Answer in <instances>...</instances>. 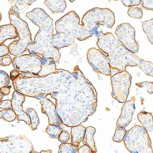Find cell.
<instances>
[{
  "instance_id": "1",
  "label": "cell",
  "mask_w": 153,
  "mask_h": 153,
  "mask_svg": "<svg viewBox=\"0 0 153 153\" xmlns=\"http://www.w3.org/2000/svg\"><path fill=\"white\" fill-rule=\"evenodd\" d=\"M97 45L105 53L111 68L126 71L127 66H138L146 74L153 77L152 63L139 57L120 44L111 33L97 34Z\"/></svg>"
},
{
  "instance_id": "2",
  "label": "cell",
  "mask_w": 153,
  "mask_h": 153,
  "mask_svg": "<svg viewBox=\"0 0 153 153\" xmlns=\"http://www.w3.org/2000/svg\"><path fill=\"white\" fill-rule=\"evenodd\" d=\"M115 18L114 13L109 8L96 7L88 10L82 20V25L92 35H97L100 25L111 28Z\"/></svg>"
},
{
  "instance_id": "3",
  "label": "cell",
  "mask_w": 153,
  "mask_h": 153,
  "mask_svg": "<svg viewBox=\"0 0 153 153\" xmlns=\"http://www.w3.org/2000/svg\"><path fill=\"white\" fill-rule=\"evenodd\" d=\"M123 141L131 153H153L150 139L143 127L136 125L133 127L126 132Z\"/></svg>"
},
{
  "instance_id": "4",
  "label": "cell",
  "mask_w": 153,
  "mask_h": 153,
  "mask_svg": "<svg viewBox=\"0 0 153 153\" xmlns=\"http://www.w3.org/2000/svg\"><path fill=\"white\" fill-rule=\"evenodd\" d=\"M80 19L75 11H71L56 22L57 32H69L83 39L92 36V34L79 24Z\"/></svg>"
},
{
  "instance_id": "5",
  "label": "cell",
  "mask_w": 153,
  "mask_h": 153,
  "mask_svg": "<svg viewBox=\"0 0 153 153\" xmlns=\"http://www.w3.org/2000/svg\"><path fill=\"white\" fill-rule=\"evenodd\" d=\"M132 78L126 71H122L111 77L112 87V96L119 103H124L127 100Z\"/></svg>"
},
{
  "instance_id": "6",
  "label": "cell",
  "mask_w": 153,
  "mask_h": 153,
  "mask_svg": "<svg viewBox=\"0 0 153 153\" xmlns=\"http://www.w3.org/2000/svg\"><path fill=\"white\" fill-rule=\"evenodd\" d=\"M27 17L35 25L40 27L37 36H40L42 33L47 34L48 37L53 32V20L42 9L36 8L27 13Z\"/></svg>"
},
{
  "instance_id": "7",
  "label": "cell",
  "mask_w": 153,
  "mask_h": 153,
  "mask_svg": "<svg viewBox=\"0 0 153 153\" xmlns=\"http://www.w3.org/2000/svg\"><path fill=\"white\" fill-rule=\"evenodd\" d=\"M115 33L123 46L134 54L137 53L139 45L135 40V30L130 24H120L117 27Z\"/></svg>"
},
{
  "instance_id": "8",
  "label": "cell",
  "mask_w": 153,
  "mask_h": 153,
  "mask_svg": "<svg viewBox=\"0 0 153 153\" xmlns=\"http://www.w3.org/2000/svg\"><path fill=\"white\" fill-rule=\"evenodd\" d=\"M88 58L94 71L110 76L111 68L106 56L100 50L95 48L90 49L88 53Z\"/></svg>"
},
{
  "instance_id": "9",
  "label": "cell",
  "mask_w": 153,
  "mask_h": 153,
  "mask_svg": "<svg viewBox=\"0 0 153 153\" xmlns=\"http://www.w3.org/2000/svg\"><path fill=\"white\" fill-rule=\"evenodd\" d=\"M33 53L16 57L12 61L15 70L19 72L34 74L37 59Z\"/></svg>"
},
{
  "instance_id": "10",
  "label": "cell",
  "mask_w": 153,
  "mask_h": 153,
  "mask_svg": "<svg viewBox=\"0 0 153 153\" xmlns=\"http://www.w3.org/2000/svg\"><path fill=\"white\" fill-rule=\"evenodd\" d=\"M25 99V96L15 91L12 94L11 100L12 109L17 116L18 121H23L30 125L31 124L30 118L23 110L22 105Z\"/></svg>"
},
{
  "instance_id": "11",
  "label": "cell",
  "mask_w": 153,
  "mask_h": 153,
  "mask_svg": "<svg viewBox=\"0 0 153 153\" xmlns=\"http://www.w3.org/2000/svg\"><path fill=\"white\" fill-rule=\"evenodd\" d=\"M135 100V97L133 96L130 100L125 102L121 110V114L117 123L118 126L124 128L131 122L136 109Z\"/></svg>"
},
{
  "instance_id": "12",
  "label": "cell",
  "mask_w": 153,
  "mask_h": 153,
  "mask_svg": "<svg viewBox=\"0 0 153 153\" xmlns=\"http://www.w3.org/2000/svg\"><path fill=\"white\" fill-rule=\"evenodd\" d=\"M42 111L48 116L50 125L59 126L62 122L58 116L56 106L52 102L46 98L40 99Z\"/></svg>"
},
{
  "instance_id": "13",
  "label": "cell",
  "mask_w": 153,
  "mask_h": 153,
  "mask_svg": "<svg viewBox=\"0 0 153 153\" xmlns=\"http://www.w3.org/2000/svg\"><path fill=\"white\" fill-rule=\"evenodd\" d=\"M18 36L15 27L12 24L3 25L0 27V45L8 39H15Z\"/></svg>"
},
{
  "instance_id": "14",
  "label": "cell",
  "mask_w": 153,
  "mask_h": 153,
  "mask_svg": "<svg viewBox=\"0 0 153 153\" xmlns=\"http://www.w3.org/2000/svg\"><path fill=\"white\" fill-rule=\"evenodd\" d=\"M86 128L83 126L79 125L72 126L71 129V144L78 147L83 139Z\"/></svg>"
},
{
  "instance_id": "15",
  "label": "cell",
  "mask_w": 153,
  "mask_h": 153,
  "mask_svg": "<svg viewBox=\"0 0 153 153\" xmlns=\"http://www.w3.org/2000/svg\"><path fill=\"white\" fill-rule=\"evenodd\" d=\"M96 132V130L94 127L91 126L87 127L82 140L84 145H87L90 147L93 153H96L97 151L93 138Z\"/></svg>"
},
{
  "instance_id": "16",
  "label": "cell",
  "mask_w": 153,
  "mask_h": 153,
  "mask_svg": "<svg viewBox=\"0 0 153 153\" xmlns=\"http://www.w3.org/2000/svg\"><path fill=\"white\" fill-rule=\"evenodd\" d=\"M137 118L147 132L153 131V118L151 113L145 111L142 112L138 114Z\"/></svg>"
},
{
  "instance_id": "17",
  "label": "cell",
  "mask_w": 153,
  "mask_h": 153,
  "mask_svg": "<svg viewBox=\"0 0 153 153\" xmlns=\"http://www.w3.org/2000/svg\"><path fill=\"white\" fill-rule=\"evenodd\" d=\"M44 4L51 11L55 13L62 12L67 7L65 0H45Z\"/></svg>"
},
{
  "instance_id": "18",
  "label": "cell",
  "mask_w": 153,
  "mask_h": 153,
  "mask_svg": "<svg viewBox=\"0 0 153 153\" xmlns=\"http://www.w3.org/2000/svg\"><path fill=\"white\" fill-rule=\"evenodd\" d=\"M153 19L146 21L143 23V30L147 34L149 42L153 44Z\"/></svg>"
},
{
  "instance_id": "19",
  "label": "cell",
  "mask_w": 153,
  "mask_h": 153,
  "mask_svg": "<svg viewBox=\"0 0 153 153\" xmlns=\"http://www.w3.org/2000/svg\"><path fill=\"white\" fill-rule=\"evenodd\" d=\"M63 131V129L59 126L48 125L46 131L51 138L58 139L59 136Z\"/></svg>"
},
{
  "instance_id": "20",
  "label": "cell",
  "mask_w": 153,
  "mask_h": 153,
  "mask_svg": "<svg viewBox=\"0 0 153 153\" xmlns=\"http://www.w3.org/2000/svg\"><path fill=\"white\" fill-rule=\"evenodd\" d=\"M26 113L30 117L31 119V129L34 131L37 129V127L40 123V121L38 118L37 113L34 109L29 108L26 111Z\"/></svg>"
},
{
  "instance_id": "21",
  "label": "cell",
  "mask_w": 153,
  "mask_h": 153,
  "mask_svg": "<svg viewBox=\"0 0 153 153\" xmlns=\"http://www.w3.org/2000/svg\"><path fill=\"white\" fill-rule=\"evenodd\" d=\"M16 117V114L12 109H4L2 111H0V119L3 118L7 122L13 121Z\"/></svg>"
},
{
  "instance_id": "22",
  "label": "cell",
  "mask_w": 153,
  "mask_h": 153,
  "mask_svg": "<svg viewBox=\"0 0 153 153\" xmlns=\"http://www.w3.org/2000/svg\"><path fill=\"white\" fill-rule=\"evenodd\" d=\"M79 147L71 143H64L59 146V153H76L78 152Z\"/></svg>"
},
{
  "instance_id": "23",
  "label": "cell",
  "mask_w": 153,
  "mask_h": 153,
  "mask_svg": "<svg viewBox=\"0 0 153 153\" xmlns=\"http://www.w3.org/2000/svg\"><path fill=\"white\" fill-rule=\"evenodd\" d=\"M126 132V131L125 129L118 126L113 138V141L117 143L121 142L123 140Z\"/></svg>"
},
{
  "instance_id": "24",
  "label": "cell",
  "mask_w": 153,
  "mask_h": 153,
  "mask_svg": "<svg viewBox=\"0 0 153 153\" xmlns=\"http://www.w3.org/2000/svg\"><path fill=\"white\" fill-rule=\"evenodd\" d=\"M127 13L131 18L138 19H141L143 16V12L142 10L137 7H131Z\"/></svg>"
},
{
  "instance_id": "25",
  "label": "cell",
  "mask_w": 153,
  "mask_h": 153,
  "mask_svg": "<svg viewBox=\"0 0 153 153\" xmlns=\"http://www.w3.org/2000/svg\"><path fill=\"white\" fill-rule=\"evenodd\" d=\"M10 83L8 74L5 71H0V88L7 86Z\"/></svg>"
},
{
  "instance_id": "26",
  "label": "cell",
  "mask_w": 153,
  "mask_h": 153,
  "mask_svg": "<svg viewBox=\"0 0 153 153\" xmlns=\"http://www.w3.org/2000/svg\"><path fill=\"white\" fill-rule=\"evenodd\" d=\"M36 1V0H7L9 3L16 6H17V5L20 6L24 5H31Z\"/></svg>"
},
{
  "instance_id": "27",
  "label": "cell",
  "mask_w": 153,
  "mask_h": 153,
  "mask_svg": "<svg viewBox=\"0 0 153 153\" xmlns=\"http://www.w3.org/2000/svg\"><path fill=\"white\" fill-rule=\"evenodd\" d=\"M136 85L139 87L143 88L146 87L148 92L150 94H153V82H145L137 83Z\"/></svg>"
},
{
  "instance_id": "28",
  "label": "cell",
  "mask_w": 153,
  "mask_h": 153,
  "mask_svg": "<svg viewBox=\"0 0 153 153\" xmlns=\"http://www.w3.org/2000/svg\"><path fill=\"white\" fill-rule=\"evenodd\" d=\"M140 4L146 10H153V0H140Z\"/></svg>"
},
{
  "instance_id": "29",
  "label": "cell",
  "mask_w": 153,
  "mask_h": 153,
  "mask_svg": "<svg viewBox=\"0 0 153 153\" xmlns=\"http://www.w3.org/2000/svg\"><path fill=\"white\" fill-rule=\"evenodd\" d=\"M12 62L11 58L9 55L0 57V65L1 66H9Z\"/></svg>"
},
{
  "instance_id": "30",
  "label": "cell",
  "mask_w": 153,
  "mask_h": 153,
  "mask_svg": "<svg viewBox=\"0 0 153 153\" xmlns=\"http://www.w3.org/2000/svg\"><path fill=\"white\" fill-rule=\"evenodd\" d=\"M124 5L128 7H132L140 4V0H121Z\"/></svg>"
},
{
  "instance_id": "31",
  "label": "cell",
  "mask_w": 153,
  "mask_h": 153,
  "mask_svg": "<svg viewBox=\"0 0 153 153\" xmlns=\"http://www.w3.org/2000/svg\"><path fill=\"white\" fill-rule=\"evenodd\" d=\"M70 137V134L68 132L63 131L59 135L58 139L62 143H64L68 141Z\"/></svg>"
},
{
  "instance_id": "32",
  "label": "cell",
  "mask_w": 153,
  "mask_h": 153,
  "mask_svg": "<svg viewBox=\"0 0 153 153\" xmlns=\"http://www.w3.org/2000/svg\"><path fill=\"white\" fill-rule=\"evenodd\" d=\"M0 108L3 109H12L11 101L6 100L0 101Z\"/></svg>"
},
{
  "instance_id": "33",
  "label": "cell",
  "mask_w": 153,
  "mask_h": 153,
  "mask_svg": "<svg viewBox=\"0 0 153 153\" xmlns=\"http://www.w3.org/2000/svg\"><path fill=\"white\" fill-rule=\"evenodd\" d=\"M9 53L8 47L5 45H0V57L7 55Z\"/></svg>"
},
{
  "instance_id": "34",
  "label": "cell",
  "mask_w": 153,
  "mask_h": 153,
  "mask_svg": "<svg viewBox=\"0 0 153 153\" xmlns=\"http://www.w3.org/2000/svg\"><path fill=\"white\" fill-rule=\"evenodd\" d=\"M79 153H93L90 147L87 145H84L78 149Z\"/></svg>"
},
{
  "instance_id": "35",
  "label": "cell",
  "mask_w": 153,
  "mask_h": 153,
  "mask_svg": "<svg viewBox=\"0 0 153 153\" xmlns=\"http://www.w3.org/2000/svg\"><path fill=\"white\" fill-rule=\"evenodd\" d=\"M11 87V86H6L0 88L1 92L4 95L7 96L10 93V88Z\"/></svg>"
},
{
  "instance_id": "36",
  "label": "cell",
  "mask_w": 153,
  "mask_h": 153,
  "mask_svg": "<svg viewBox=\"0 0 153 153\" xmlns=\"http://www.w3.org/2000/svg\"><path fill=\"white\" fill-rule=\"evenodd\" d=\"M20 74L19 71L15 70L12 71L10 72V79L12 81L15 78L17 77Z\"/></svg>"
},
{
  "instance_id": "37",
  "label": "cell",
  "mask_w": 153,
  "mask_h": 153,
  "mask_svg": "<svg viewBox=\"0 0 153 153\" xmlns=\"http://www.w3.org/2000/svg\"><path fill=\"white\" fill-rule=\"evenodd\" d=\"M4 95L0 92V101H1L4 97Z\"/></svg>"
},
{
  "instance_id": "38",
  "label": "cell",
  "mask_w": 153,
  "mask_h": 153,
  "mask_svg": "<svg viewBox=\"0 0 153 153\" xmlns=\"http://www.w3.org/2000/svg\"><path fill=\"white\" fill-rule=\"evenodd\" d=\"M2 19V16L1 13V12H0V22H1Z\"/></svg>"
},
{
  "instance_id": "39",
  "label": "cell",
  "mask_w": 153,
  "mask_h": 153,
  "mask_svg": "<svg viewBox=\"0 0 153 153\" xmlns=\"http://www.w3.org/2000/svg\"><path fill=\"white\" fill-rule=\"evenodd\" d=\"M69 1H70L71 2H72L74 1H75V0H69Z\"/></svg>"
},
{
  "instance_id": "40",
  "label": "cell",
  "mask_w": 153,
  "mask_h": 153,
  "mask_svg": "<svg viewBox=\"0 0 153 153\" xmlns=\"http://www.w3.org/2000/svg\"><path fill=\"white\" fill-rule=\"evenodd\" d=\"M113 1H118V0H113Z\"/></svg>"
}]
</instances>
